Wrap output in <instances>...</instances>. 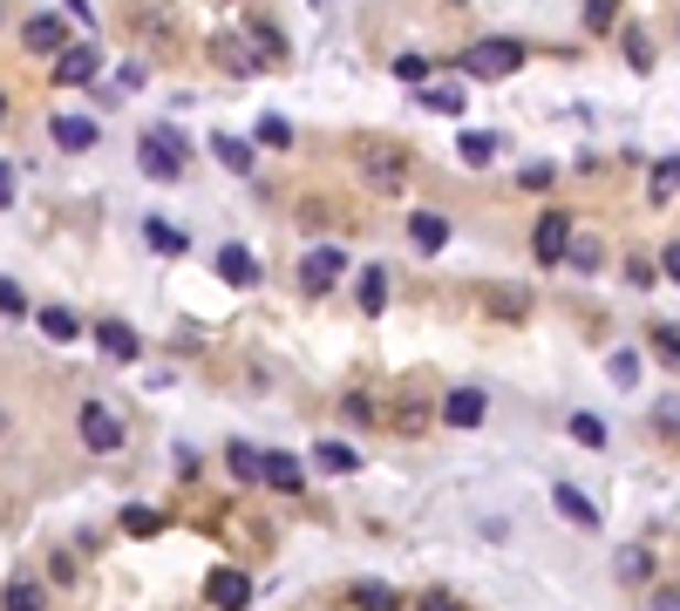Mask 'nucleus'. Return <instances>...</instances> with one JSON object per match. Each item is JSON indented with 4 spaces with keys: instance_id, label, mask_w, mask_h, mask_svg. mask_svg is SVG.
Masks as SVG:
<instances>
[{
    "instance_id": "nucleus-1",
    "label": "nucleus",
    "mask_w": 680,
    "mask_h": 611,
    "mask_svg": "<svg viewBox=\"0 0 680 611\" xmlns=\"http://www.w3.org/2000/svg\"><path fill=\"white\" fill-rule=\"evenodd\" d=\"M354 163L368 171L375 190H402L409 171H415V156H409L402 143H388V137H361V143H354Z\"/></svg>"
},
{
    "instance_id": "nucleus-2",
    "label": "nucleus",
    "mask_w": 680,
    "mask_h": 611,
    "mask_svg": "<svg viewBox=\"0 0 680 611\" xmlns=\"http://www.w3.org/2000/svg\"><path fill=\"white\" fill-rule=\"evenodd\" d=\"M137 163H143L156 184H177V177L191 171V143H184L177 130H143V137H137Z\"/></svg>"
},
{
    "instance_id": "nucleus-3",
    "label": "nucleus",
    "mask_w": 680,
    "mask_h": 611,
    "mask_svg": "<svg viewBox=\"0 0 680 611\" xmlns=\"http://www.w3.org/2000/svg\"><path fill=\"white\" fill-rule=\"evenodd\" d=\"M463 68H469L476 81L517 75V68H525V41H510V34H484V41H469V48H463Z\"/></svg>"
},
{
    "instance_id": "nucleus-4",
    "label": "nucleus",
    "mask_w": 680,
    "mask_h": 611,
    "mask_svg": "<svg viewBox=\"0 0 680 611\" xmlns=\"http://www.w3.org/2000/svg\"><path fill=\"white\" fill-rule=\"evenodd\" d=\"M75 428H83V441L96 448V456H116V448H123V422H116L102 401H83V415H75Z\"/></svg>"
},
{
    "instance_id": "nucleus-5",
    "label": "nucleus",
    "mask_w": 680,
    "mask_h": 611,
    "mask_svg": "<svg viewBox=\"0 0 680 611\" xmlns=\"http://www.w3.org/2000/svg\"><path fill=\"white\" fill-rule=\"evenodd\" d=\"M205 604H218V611H238V604H252V578L238 564H218L212 578H205Z\"/></svg>"
},
{
    "instance_id": "nucleus-6",
    "label": "nucleus",
    "mask_w": 680,
    "mask_h": 611,
    "mask_svg": "<svg viewBox=\"0 0 680 611\" xmlns=\"http://www.w3.org/2000/svg\"><path fill=\"white\" fill-rule=\"evenodd\" d=\"M565 244H572V218H565V211H544V218H538V231H531L538 265H565Z\"/></svg>"
},
{
    "instance_id": "nucleus-7",
    "label": "nucleus",
    "mask_w": 680,
    "mask_h": 611,
    "mask_svg": "<svg viewBox=\"0 0 680 611\" xmlns=\"http://www.w3.org/2000/svg\"><path fill=\"white\" fill-rule=\"evenodd\" d=\"M96 68H102V55L83 48V41H68L62 62H55V81H62V89H83V81H96Z\"/></svg>"
},
{
    "instance_id": "nucleus-8",
    "label": "nucleus",
    "mask_w": 680,
    "mask_h": 611,
    "mask_svg": "<svg viewBox=\"0 0 680 611\" xmlns=\"http://www.w3.org/2000/svg\"><path fill=\"white\" fill-rule=\"evenodd\" d=\"M341 272H347V259L334 252V244H320V252H306V259H300V285H306V293H327Z\"/></svg>"
},
{
    "instance_id": "nucleus-9",
    "label": "nucleus",
    "mask_w": 680,
    "mask_h": 611,
    "mask_svg": "<svg viewBox=\"0 0 680 611\" xmlns=\"http://www.w3.org/2000/svg\"><path fill=\"white\" fill-rule=\"evenodd\" d=\"M212 55H218L231 75H259V68H266V62H259V48H252L246 34H218V41H212Z\"/></svg>"
},
{
    "instance_id": "nucleus-10",
    "label": "nucleus",
    "mask_w": 680,
    "mask_h": 611,
    "mask_svg": "<svg viewBox=\"0 0 680 611\" xmlns=\"http://www.w3.org/2000/svg\"><path fill=\"white\" fill-rule=\"evenodd\" d=\"M96 347H102L109 360H137V353H143V334H137V326H123V319H102V326H96Z\"/></svg>"
},
{
    "instance_id": "nucleus-11",
    "label": "nucleus",
    "mask_w": 680,
    "mask_h": 611,
    "mask_svg": "<svg viewBox=\"0 0 680 611\" xmlns=\"http://www.w3.org/2000/svg\"><path fill=\"white\" fill-rule=\"evenodd\" d=\"M551 510L565 516V523H579V530H598V510L585 503V489H572V482H558V489H551Z\"/></svg>"
},
{
    "instance_id": "nucleus-12",
    "label": "nucleus",
    "mask_w": 680,
    "mask_h": 611,
    "mask_svg": "<svg viewBox=\"0 0 680 611\" xmlns=\"http://www.w3.org/2000/svg\"><path fill=\"white\" fill-rule=\"evenodd\" d=\"M48 130H55V143H62V150H75V156H83V150H96V137H102L89 116H55Z\"/></svg>"
},
{
    "instance_id": "nucleus-13",
    "label": "nucleus",
    "mask_w": 680,
    "mask_h": 611,
    "mask_svg": "<svg viewBox=\"0 0 680 611\" xmlns=\"http://www.w3.org/2000/svg\"><path fill=\"white\" fill-rule=\"evenodd\" d=\"M21 41H28V48H34V55H62V48H68V28H62L55 14H34Z\"/></svg>"
},
{
    "instance_id": "nucleus-14",
    "label": "nucleus",
    "mask_w": 680,
    "mask_h": 611,
    "mask_svg": "<svg viewBox=\"0 0 680 611\" xmlns=\"http://www.w3.org/2000/svg\"><path fill=\"white\" fill-rule=\"evenodd\" d=\"M409 238H415V252H443V244H450V218L443 211H415Z\"/></svg>"
},
{
    "instance_id": "nucleus-15",
    "label": "nucleus",
    "mask_w": 680,
    "mask_h": 611,
    "mask_svg": "<svg viewBox=\"0 0 680 611\" xmlns=\"http://www.w3.org/2000/svg\"><path fill=\"white\" fill-rule=\"evenodd\" d=\"M484 407H490V401L476 394V388H456V394L443 401V422H450V428H476V422H484Z\"/></svg>"
},
{
    "instance_id": "nucleus-16",
    "label": "nucleus",
    "mask_w": 680,
    "mask_h": 611,
    "mask_svg": "<svg viewBox=\"0 0 680 611\" xmlns=\"http://www.w3.org/2000/svg\"><path fill=\"white\" fill-rule=\"evenodd\" d=\"M218 279L225 285H259V259L246 252V244H225V252H218Z\"/></svg>"
},
{
    "instance_id": "nucleus-17",
    "label": "nucleus",
    "mask_w": 680,
    "mask_h": 611,
    "mask_svg": "<svg viewBox=\"0 0 680 611\" xmlns=\"http://www.w3.org/2000/svg\"><path fill=\"white\" fill-rule=\"evenodd\" d=\"M212 156L225 163V171H238V177H246V171H252V163H259L246 137H212Z\"/></svg>"
},
{
    "instance_id": "nucleus-18",
    "label": "nucleus",
    "mask_w": 680,
    "mask_h": 611,
    "mask_svg": "<svg viewBox=\"0 0 680 611\" xmlns=\"http://www.w3.org/2000/svg\"><path fill=\"white\" fill-rule=\"evenodd\" d=\"M313 462L327 469V476H354V462H361V456H354L347 441H320V448H313Z\"/></svg>"
},
{
    "instance_id": "nucleus-19",
    "label": "nucleus",
    "mask_w": 680,
    "mask_h": 611,
    "mask_svg": "<svg viewBox=\"0 0 680 611\" xmlns=\"http://www.w3.org/2000/svg\"><path fill=\"white\" fill-rule=\"evenodd\" d=\"M613 578H619V585H647V578H654V557H647V550H619V557H613Z\"/></svg>"
},
{
    "instance_id": "nucleus-20",
    "label": "nucleus",
    "mask_w": 680,
    "mask_h": 611,
    "mask_svg": "<svg viewBox=\"0 0 680 611\" xmlns=\"http://www.w3.org/2000/svg\"><path fill=\"white\" fill-rule=\"evenodd\" d=\"M259 482H272V489H300V456H266V462H259Z\"/></svg>"
},
{
    "instance_id": "nucleus-21",
    "label": "nucleus",
    "mask_w": 680,
    "mask_h": 611,
    "mask_svg": "<svg viewBox=\"0 0 680 611\" xmlns=\"http://www.w3.org/2000/svg\"><path fill=\"white\" fill-rule=\"evenodd\" d=\"M42 334L48 340H83V319H75L68 306H42Z\"/></svg>"
},
{
    "instance_id": "nucleus-22",
    "label": "nucleus",
    "mask_w": 680,
    "mask_h": 611,
    "mask_svg": "<svg viewBox=\"0 0 680 611\" xmlns=\"http://www.w3.org/2000/svg\"><path fill=\"white\" fill-rule=\"evenodd\" d=\"M565 259H572L579 272H598V265H606V252H598V238H585L579 225H572V244H565Z\"/></svg>"
},
{
    "instance_id": "nucleus-23",
    "label": "nucleus",
    "mask_w": 680,
    "mask_h": 611,
    "mask_svg": "<svg viewBox=\"0 0 680 611\" xmlns=\"http://www.w3.org/2000/svg\"><path fill=\"white\" fill-rule=\"evenodd\" d=\"M143 238L156 244V252H184V244H191V238H184L171 218H143Z\"/></svg>"
},
{
    "instance_id": "nucleus-24",
    "label": "nucleus",
    "mask_w": 680,
    "mask_h": 611,
    "mask_svg": "<svg viewBox=\"0 0 680 611\" xmlns=\"http://www.w3.org/2000/svg\"><path fill=\"white\" fill-rule=\"evenodd\" d=\"M225 462H231V476H238V482H259V462H266V456H259V448H246V441H231V448H225Z\"/></svg>"
},
{
    "instance_id": "nucleus-25",
    "label": "nucleus",
    "mask_w": 680,
    "mask_h": 611,
    "mask_svg": "<svg viewBox=\"0 0 680 611\" xmlns=\"http://www.w3.org/2000/svg\"><path fill=\"white\" fill-rule=\"evenodd\" d=\"M42 598H48V591L34 585V578H14L8 591H0V604H8V611H34V604H42Z\"/></svg>"
},
{
    "instance_id": "nucleus-26",
    "label": "nucleus",
    "mask_w": 680,
    "mask_h": 611,
    "mask_svg": "<svg viewBox=\"0 0 680 611\" xmlns=\"http://www.w3.org/2000/svg\"><path fill=\"white\" fill-rule=\"evenodd\" d=\"M585 28L592 34H613L619 28V0H585Z\"/></svg>"
},
{
    "instance_id": "nucleus-27",
    "label": "nucleus",
    "mask_w": 680,
    "mask_h": 611,
    "mask_svg": "<svg viewBox=\"0 0 680 611\" xmlns=\"http://www.w3.org/2000/svg\"><path fill=\"white\" fill-rule=\"evenodd\" d=\"M388 306V272L375 265V272H361V313H381Z\"/></svg>"
},
{
    "instance_id": "nucleus-28",
    "label": "nucleus",
    "mask_w": 680,
    "mask_h": 611,
    "mask_svg": "<svg viewBox=\"0 0 680 611\" xmlns=\"http://www.w3.org/2000/svg\"><path fill=\"white\" fill-rule=\"evenodd\" d=\"M422 109H435V116H463V89H429V81H422Z\"/></svg>"
},
{
    "instance_id": "nucleus-29",
    "label": "nucleus",
    "mask_w": 680,
    "mask_h": 611,
    "mask_svg": "<svg viewBox=\"0 0 680 611\" xmlns=\"http://www.w3.org/2000/svg\"><path fill=\"white\" fill-rule=\"evenodd\" d=\"M259 143H266V150H293V122H287V116H266V122H259Z\"/></svg>"
},
{
    "instance_id": "nucleus-30",
    "label": "nucleus",
    "mask_w": 680,
    "mask_h": 611,
    "mask_svg": "<svg viewBox=\"0 0 680 611\" xmlns=\"http://www.w3.org/2000/svg\"><path fill=\"white\" fill-rule=\"evenodd\" d=\"M572 441L579 448H606V422H598V415H572Z\"/></svg>"
},
{
    "instance_id": "nucleus-31",
    "label": "nucleus",
    "mask_w": 680,
    "mask_h": 611,
    "mask_svg": "<svg viewBox=\"0 0 680 611\" xmlns=\"http://www.w3.org/2000/svg\"><path fill=\"white\" fill-rule=\"evenodd\" d=\"M123 530H130V537H156L164 516H156V510H123Z\"/></svg>"
},
{
    "instance_id": "nucleus-32",
    "label": "nucleus",
    "mask_w": 680,
    "mask_h": 611,
    "mask_svg": "<svg viewBox=\"0 0 680 611\" xmlns=\"http://www.w3.org/2000/svg\"><path fill=\"white\" fill-rule=\"evenodd\" d=\"M395 81H415V89H422V81H429V55H395Z\"/></svg>"
},
{
    "instance_id": "nucleus-33",
    "label": "nucleus",
    "mask_w": 680,
    "mask_h": 611,
    "mask_svg": "<svg viewBox=\"0 0 680 611\" xmlns=\"http://www.w3.org/2000/svg\"><path fill=\"white\" fill-rule=\"evenodd\" d=\"M490 156H497V137H484V130L463 137V163H490Z\"/></svg>"
},
{
    "instance_id": "nucleus-34",
    "label": "nucleus",
    "mask_w": 680,
    "mask_h": 611,
    "mask_svg": "<svg viewBox=\"0 0 680 611\" xmlns=\"http://www.w3.org/2000/svg\"><path fill=\"white\" fill-rule=\"evenodd\" d=\"M654 353L673 367V374H680V334H673V326H654Z\"/></svg>"
},
{
    "instance_id": "nucleus-35",
    "label": "nucleus",
    "mask_w": 680,
    "mask_h": 611,
    "mask_svg": "<svg viewBox=\"0 0 680 611\" xmlns=\"http://www.w3.org/2000/svg\"><path fill=\"white\" fill-rule=\"evenodd\" d=\"M0 313H8V319H21V313H28V293H21L8 272H0Z\"/></svg>"
},
{
    "instance_id": "nucleus-36",
    "label": "nucleus",
    "mask_w": 680,
    "mask_h": 611,
    "mask_svg": "<svg viewBox=\"0 0 680 611\" xmlns=\"http://www.w3.org/2000/svg\"><path fill=\"white\" fill-rule=\"evenodd\" d=\"M626 55H633V68H654V41L639 28H626Z\"/></svg>"
},
{
    "instance_id": "nucleus-37",
    "label": "nucleus",
    "mask_w": 680,
    "mask_h": 611,
    "mask_svg": "<svg viewBox=\"0 0 680 611\" xmlns=\"http://www.w3.org/2000/svg\"><path fill=\"white\" fill-rule=\"evenodd\" d=\"M354 604H368V611H388V604H395V591H388V585H354Z\"/></svg>"
},
{
    "instance_id": "nucleus-38",
    "label": "nucleus",
    "mask_w": 680,
    "mask_h": 611,
    "mask_svg": "<svg viewBox=\"0 0 680 611\" xmlns=\"http://www.w3.org/2000/svg\"><path fill=\"white\" fill-rule=\"evenodd\" d=\"M613 381H619V388L639 381V353H613Z\"/></svg>"
},
{
    "instance_id": "nucleus-39",
    "label": "nucleus",
    "mask_w": 680,
    "mask_h": 611,
    "mask_svg": "<svg viewBox=\"0 0 680 611\" xmlns=\"http://www.w3.org/2000/svg\"><path fill=\"white\" fill-rule=\"evenodd\" d=\"M673 190H680V184H673V163H660V171H654V197H660V204H667V197H673Z\"/></svg>"
},
{
    "instance_id": "nucleus-40",
    "label": "nucleus",
    "mask_w": 680,
    "mask_h": 611,
    "mask_svg": "<svg viewBox=\"0 0 680 611\" xmlns=\"http://www.w3.org/2000/svg\"><path fill=\"white\" fill-rule=\"evenodd\" d=\"M626 279H633V285H660V279H654V265H647V259H626Z\"/></svg>"
},
{
    "instance_id": "nucleus-41",
    "label": "nucleus",
    "mask_w": 680,
    "mask_h": 611,
    "mask_svg": "<svg viewBox=\"0 0 680 611\" xmlns=\"http://www.w3.org/2000/svg\"><path fill=\"white\" fill-rule=\"evenodd\" d=\"M654 422H660V428H680V401H660V407H654Z\"/></svg>"
},
{
    "instance_id": "nucleus-42",
    "label": "nucleus",
    "mask_w": 680,
    "mask_h": 611,
    "mask_svg": "<svg viewBox=\"0 0 680 611\" xmlns=\"http://www.w3.org/2000/svg\"><path fill=\"white\" fill-rule=\"evenodd\" d=\"M660 272H667V279H680V238H673L667 252H660Z\"/></svg>"
},
{
    "instance_id": "nucleus-43",
    "label": "nucleus",
    "mask_w": 680,
    "mask_h": 611,
    "mask_svg": "<svg viewBox=\"0 0 680 611\" xmlns=\"http://www.w3.org/2000/svg\"><path fill=\"white\" fill-rule=\"evenodd\" d=\"M0 204H14V163H0Z\"/></svg>"
},
{
    "instance_id": "nucleus-44",
    "label": "nucleus",
    "mask_w": 680,
    "mask_h": 611,
    "mask_svg": "<svg viewBox=\"0 0 680 611\" xmlns=\"http://www.w3.org/2000/svg\"><path fill=\"white\" fill-rule=\"evenodd\" d=\"M62 14H68V21H83V28H89V0H62Z\"/></svg>"
},
{
    "instance_id": "nucleus-45",
    "label": "nucleus",
    "mask_w": 680,
    "mask_h": 611,
    "mask_svg": "<svg viewBox=\"0 0 680 611\" xmlns=\"http://www.w3.org/2000/svg\"><path fill=\"white\" fill-rule=\"evenodd\" d=\"M0 122H8V96H0Z\"/></svg>"
},
{
    "instance_id": "nucleus-46",
    "label": "nucleus",
    "mask_w": 680,
    "mask_h": 611,
    "mask_svg": "<svg viewBox=\"0 0 680 611\" xmlns=\"http://www.w3.org/2000/svg\"><path fill=\"white\" fill-rule=\"evenodd\" d=\"M673 184H680V163H673Z\"/></svg>"
},
{
    "instance_id": "nucleus-47",
    "label": "nucleus",
    "mask_w": 680,
    "mask_h": 611,
    "mask_svg": "<svg viewBox=\"0 0 680 611\" xmlns=\"http://www.w3.org/2000/svg\"><path fill=\"white\" fill-rule=\"evenodd\" d=\"M320 8H327V0H320Z\"/></svg>"
}]
</instances>
